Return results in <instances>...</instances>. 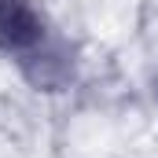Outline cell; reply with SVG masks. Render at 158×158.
<instances>
[{
	"mask_svg": "<svg viewBox=\"0 0 158 158\" xmlns=\"http://www.w3.org/2000/svg\"><path fill=\"white\" fill-rule=\"evenodd\" d=\"M155 92H158V77H155Z\"/></svg>",
	"mask_w": 158,
	"mask_h": 158,
	"instance_id": "2",
	"label": "cell"
},
{
	"mask_svg": "<svg viewBox=\"0 0 158 158\" xmlns=\"http://www.w3.org/2000/svg\"><path fill=\"white\" fill-rule=\"evenodd\" d=\"M37 44H44V15L33 0H0V48L30 55Z\"/></svg>",
	"mask_w": 158,
	"mask_h": 158,
	"instance_id": "1",
	"label": "cell"
}]
</instances>
